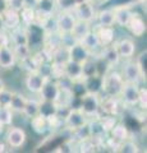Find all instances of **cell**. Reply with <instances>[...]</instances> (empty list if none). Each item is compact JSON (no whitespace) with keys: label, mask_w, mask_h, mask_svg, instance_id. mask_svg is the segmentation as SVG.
Listing matches in <instances>:
<instances>
[{"label":"cell","mask_w":147,"mask_h":153,"mask_svg":"<svg viewBox=\"0 0 147 153\" xmlns=\"http://www.w3.org/2000/svg\"><path fill=\"white\" fill-rule=\"evenodd\" d=\"M123 84H124V79H123V76L119 71L109 69L102 75V92L101 93L106 96L119 97Z\"/></svg>","instance_id":"1"},{"label":"cell","mask_w":147,"mask_h":153,"mask_svg":"<svg viewBox=\"0 0 147 153\" xmlns=\"http://www.w3.org/2000/svg\"><path fill=\"white\" fill-rule=\"evenodd\" d=\"M79 100L78 107L82 110L83 114L87 117H96L100 116V103H101V94L100 93H92V92H84Z\"/></svg>","instance_id":"2"},{"label":"cell","mask_w":147,"mask_h":153,"mask_svg":"<svg viewBox=\"0 0 147 153\" xmlns=\"http://www.w3.org/2000/svg\"><path fill=\"white\" fill-rule=\"evenodd\" d=\"M88 119L90 117H87L79 107H69L68 112L63 117V124L65 129H68L70 131H75L81 128L86 126Z\"/></svg>","instance_id":"3"},{"label":"cell","mask_w":147,"mask_h":153,"mask_svg":"<svg viewBox=\"0 0 147 153\" xmlns=\"http://www.w3.org/2000/svg\"><path fill=\"white\" fill-rule=\"evenodd\" d=\"M75 22H77V18L69 10H59V13L54 16L55 31L59 35H70Z\"/></svg>","instance_id":"4"},{"label":"cell","mask_w":147,"mask_h":153,"mask_svg":"<svg viewBox=\"0 0 147 153\" xmlns=\"http://www.w3.org/2000/svg\"><path fill=\"white\" fill-rule=\"evenodd\" d=\"M40 100L42 101H50V102H55L59 103L63 98V91H61L60 85L58 84L55 79L47 76L46 82L42 85V88L40 91Z\"/></svg>","instance_id":"5"},{"label":"cell","mask_w":147,"mask_h":153,"mask_svg":"<svg viewBox=\"0 0 147 153\" xmlns=\"http://www.w3.org/2000/svg\"><path fill=\"white\" fill-rule=\"evenodd\" d=\"M72 13L78 21H84L92 23L96 18V9H95V4L88 1V0H79L74 5Z\"/></svg>","instance_id":"6"},{"label":"cell","mask_w":147,"mask_h":153,"mask_svg":"<svg viewBox=\"0 0 147 153\" xmlns=\"http://www.w3.org/2000/svg\"><path fill=\"white\" fill-rule=\"evenodd\" d=\"M140 85L138 83H131V82H124L123 88L120 91L119 98L123 105L129 107H134L138 103V97H140Z\"/></svg>","instance_id":"7"},{"label":"cell","mask_w":147,"mask_h":153,"mask_svg":"<svg viewBox=\"0 0 147 153\" xmlns=\"http://www.w3.org/2000/svg\"><path fill=\"white\" fill-rule=\"evenodd\" d=\"M47 76L42 74L40 70H30L25 78V87L30 93L32 94H39L42 88V85L46 82Z\"/></svg>","instance_id":"8"},{"label":"cell","mask_w":147,"mask_h":153,"mask_svg":"<svg viewBox=\"0 0 147 153\" xmlns=\"http://www.w3.org/2000/svg\"><path fill=\"white\" fill-rule=\"evenodd\" d=\"M27 134L23 128L19 126H9L5 133V143L10 148H22L26 144Z\"/></svg>","instance_id":"9"},{"label":"cell","mask_w":147,"mask_h":153,"mask_svg":"<svg viewBox=\"0 0 147 153\" xmlns=\"http://www.w3.org/2000/svg\"><path fill=\"white\" fill-rule=\"evenodd\" d=\"M98 59L107 66V69L115 68L116 65H119L120 60H122L114 44L107 45V46H102L100 54H98Z\"/></svg>","instance_id":"10"},{"label":"cell","mask_w":147,"mask_h":153,"mask_svg":"<svg viewBox=\"0 0 147 153\" xmlns=\"http://www.w3.org/2000/svg\"><path fill=\"white\" fill-rule=\"evenodd\" d=\"M122 108V101L119 97H114V96H106L101 97L100 103V112L101 115H114L118 116Z\"/></svg>","instance_id":"11"},{"label":"cell","mask_w":147,"mask_h":153,"mask_svg":"<svg viewBox=\"0 0 147 153\" xmlns=\"http://www.w3.org/2000/svg\"><path fill=\"white\" fill-rule=\"evenodd\" d=\"M17 64V57L14 55L13 47L9 44H0V69L9 70Z\"/></svg>","instance_id":"12"},{"label":"cell","mask_w":147,"mask_h":153,"mask_svg":"<svg viewBox=\"0 0 147 153\" xmlns=\"http://www.w3.org/2000/svg\"><path fill=\"white\" fill-rule=\"evenodd\" d=\"M122 76L124 79V82H131V83H138L141 80H143V76H142L141 71L137 66L136 61L134 60H131L128 59L127 63L123 65V69H122Z\"/></svg>","instance_id":"13"},{"label":"cell","mask_w":147,"mask_h":153,"mask_svg":"<svg viewBox=\"0 0 147 153\" xmlns=\"http://www.w3.org/2000/svg\"><path fill=\"white\" fill-rule=\"evenodd\" d=\"M68 52H69L70 60L78 61L81 64H83L90 57H92L91 52L86 49V46H84L82 42H78V41H74L72 45L68 46Z\"/></svg>","instance_id":"14"},{"label":"cell","mask_w":147,"mask_h":153,"mask_svg":"<svg viewBox=\"0 0 147 153\" xmlns=\"http://www.w3.org/2000/svg\"><path fill=\"white\" fill-rule=\"evenodd\" d=\"M114 12V19H115V25L119 27H125L129 22V19L133 16V10L132 7L128 4H120V5H115L113 8Z\"/></svg>","instance_id":"15"},{"label":"cell","mask_w":147,"mask_h":153,"mask_svg":"<svg viewBox=\"0 0 147 153\" xmlns=\"http://www.w3.org/2000/svg\"><path fill=\"white\" fill-rule=\"evenodd\" d=\"M114 45L116 47V51L119 54L120 59H132L136 54V44L131 38H122L114 42Z\"/></svg>","instance_id":"16"},{"label":"cell","mask_w":147,"mask_h":153,"mask_svg":"<svg viewBox=\"0 0 147 153\" xmlns=\"http://www.w3.org/2000/svg\"><path fill=\"white\" fill-rule=\"evenodd\" d=\"M63 74L70 79L72 82L83 79V71H82V64L74 60H68L63 64Z\"/></svg>","instance_id":"17"},{"label":"cell","mask_w":147,"mask_h":153,"mask_svg":"<svg viewBox=\"0 0 147 153\" xmlns=\"http://www.w3.org/2000/svg\"><path fill=\"white\" fill-rule=\"evenodd\" d=\"M1 17H3L4 25H5V28L8 31H10V30H13V28H17V27L22 26L19 10H17V9H14V8L8 7L5 10L1 13Z\"/></svg>","instance_id":"18"},{"label":"cell","mask_w":147,"mask_h":153,"mask_svg":"<svg viewBox=\"0 0 147 153\" xmlns=\"http://www.w3.org/2000/svg\"><path fill=\"white\" fill-rule=\"evenodd\" d=\"M125 28H128V31L134 37H142V36H145V33H146V23L143 21V18L138 16L137 13H133V16L129 19V22H128Z\"/></svg>","instance_id":"19"},{"label":"cell","mask_w":147,"mask_h":153,"mask_svg":"<svg viewBox=\"0 0 147 153\" xmlns=\"http://www.w3.org/2000/svg\"><path fill=\"white\" fill-rule=\"evenodd\" d=\"M92 28H93L92 23L84 22V21H78V19H77V22H75L72 32H70V37L73 38V41L81 42L90 32L92 31Z\"/></svg>","instance_id":"20"},{"label":"cell","mask_w":147,"mask_h":153,"mask_svg":"<svg viewBox=\"0 0 147 153\" xmlns=\"http://www.w3.org/2000/svg\"><path fill=\"white\" fill-rule=\"evenodd\" d=\"M8 40H9L10 46L28 44L27 28L25 26H19L17 28H13V30H10L9 33H8Z\"/></svg>","instance_id":"21"},{"label":"cell","mask_w":147,"mask_h":153,"mask_svg":"<svg viewBox=\"0 0 147 153\" xmlns=\"http://www.w3.org/2000/svg\"><path fill=\"white\" fill-rule=\"evenodd\" d=\"M82 44L86 46V49L91 52V55L92 57L93 56H97L98 57V54H100V51H101V44H100V41H98V38H97V35H96V32H95V30L92 28V31L88 33V35L83 38L82 41Z\"/></svg>","instance_id":"22"},{"label":"cell","mask_w":147,"mask_h":153,"mask_svg":"<svg viewBox=\"0 0 147 153\" xmlns=\"http://www.w3.org/2000/svg\"><path fill=\"white\" fill-rule=\"evenodd\" d=\"M97 35V38L100 41L101 46H107L115 42V31L114 27H98L96 26L93 28Z\"/></svg>","instance_id":"23"},{"label":"cell","mask_w":147,"mask_h":153,"mask_svg":"<svg viewBox=\"0 0 147 153\" xmlns=\"http://www.w3.org/2000/svg\"><path fill=\"white\" fill-rule=\"evenodd\" d=\"M109 134H110V139H113L115 143H118V144L125 139H129V137H131V131H129V129H128V126L119 121L110 129Z\"/></svg>","instance_id":"24"},{"label":"cell","mask_w":147,"mask_h":153,"mask_svg":"<svg viewBox=\"0 0 147 153\" xmlns=\"http://www.w3.org/2000/svg\"><path fill=\"white\" fill-rule=\"evenodd\" d=\"M95 22L97 23L98 27H114L115 26V19H114L113 8L102 9V10L96 12Z\"/></svg>","instance_id":"25"},{"label":"cell","mask_w":147,"mask_h":153,"mask_svg":"<svg viewBox=\"0 0 147 153\" xmlns=\"http://www.w3.org/2000/svg\"><path fill=\"white\" fill-rule=\"evenodd\" d=\"M102 75L104 74H95L87 78H83V84L86 88V92L100 93L102 92Z\"/></svg>","instance_id":"26"},{"label":"cell","mask_w":147,"mask_h":153,"mask_svg":"<svg viewBox=\"0 0 147 153\" xmlns=\"http://www.w3.org/2000/svg\"><path fill=\"white\" fill-rule=\"evenodd\" d=\"M59 114V105L55 102H50V101H42L40 100V112L39 115L44 116L46 119L58 116Z\"/></svg>","instance_id":"27"},{"label":"cell","mask_w":147,"mask_h":153,"mask_svg":"<svg viewBox=\"0 0 147 153\" xmlns=\"http://www.w3.org/2000/svg\"><path fill=\"white\" fill-rule=\"evenodd\" d=\"M26 101H27V97L25 94H22L19 92H13L10 103H9V108L16 114H22L23 108L26 106Z\"/></svg>","instance_id":"28"},{"label":"cell","mask_w":147,"mask_h":153,"mask_svg":"<svg viewBox=\"0 0 147 153\" xmlns=\"http://www.w3.org/2000/svg\"><path fill=\"white\" fill-rule=\"evenodd\" d=\"M21 22H22V26L28 27V26H32L36 23V10H35V7H23L21 10Z\"/></svg>","instance_id":"29"},{"label":"cell","mask_w":147,"mask_h":153,"mask_svg":"<svg viewBox=\"0 0 147 153\" xmlns=\"http://www.w3.org/2000/svg\"><path fill=\"white\" fill-rule=\"evenodd\" d=\"M40 112V98H27L26 106L23 108L22 115H25L26 117H28L31 120L32 117H35L36 115H39Z\"/></svg>","instance_id":"30"},{"label":"cell","mask_w":147,"mask_h":153,"mask_svg":"<svg viewBox=\"0 0 147 153\" xmlns=\"http://www.w3.org/2000/svg\"><path fill=\"white\" fill-rule=\"evenodd\" d=\"M31 126L37 134H40V135L45 134L50 129L49 120H47L46 117L41 116V115H36L35 117L31 119Z\"/></svg>","instance_id":"31"},{"label":"cell","mask_w":147,"mask_h":153,"mask_svg":"<svg viewBox=\"0 0 147 153\" xmlns=\"http://www.w3.org/2000/svg\"><path fill=\"white\" fill-rule=\"evenodd\" d=\"M13 47V51H14V55L17 57V61H23L28 60L32 55V49L30 47L28 44H25V45H14L12 46Z\"/></svg>","instance_id":"32"},{"label":"cell","mask_w":147,"mask_h":153,"mask_svg":"<svg viewBox=\"0 0 147 153\" xmlns=\"http://www.w3.org/2000/svg\"><path fill=\"white\" fill-rule=\"evenodd\" d=\"M115 152H122V153H138L140 152V147H138V144H137L134 140H132L131 138H129V139H125V140L120 142L119 144H118Z\"/></svg>","instance_id":"33"},{"label":"cell","mask_w":147,"mask_h":153,"mask_svg":"<svg viewBox=\"0 0 147 153\" xmlns=\"http://www.w3.org/2000/svg\"><path fill=\"white\" fill-rule=\"evenodd\" d=\"M14 112L8 106H0V124L3 126H10L13 123Z\"/></svg>","instance_id":"34"},{"label":"cell","mask_w":147,"mask_h":153,"mask_svg":"<svg viewBox=\"0 0 147 153\" xmlns=\"http://www.w3.org/2000/svg\"><path fill=\"white\" fill-rule=\"evenodd\" d=\"M134 61H136L137 66H138L141 74H142V76H143V79H146V73H147V66H146L147 65V51L146 50L142 51L141 54L134 59Z\"/></svg>","instance_id":"35"},{"label":"cell","mask_w":147,"mask_h":153,"mask_svg":"<svg viewBox=\"0 0 147 153\" xmlns=\"http://www.w3.org/2000/svg\"><path fill=\"white\" fill-rule=\"evenodd\" d=\"M77 1H79V0H55L56 8H58L59 10H69V12L73 10V8L75 4H77Z\"/></svg>","instance_id":"36"},{"label":"cell","mask_w":147,"mask_h":153,"mask_svg":"<svg viewBox=\"0 0 147 153\" xmlns=\"http://www.w3.org/2000/svg\"><path fill=\"white\" fill-rule=\"evenodd\" d=\"M12 96H13V92L9 91L8 88L4 87L3 89H0V106H8L9 107Z\"/></svg>","instance_id":"37"},{"label":"cell","mask_w":147,"mask_h":153,"mask_svg":"<svg viewBox=\"0 0 147 153\" xmlns=\"http://www.w3.org/2000/svg\"><path fill=\"white\" fill-rule=\"evenodd\" d=\"M137 106H138L142 111H145L146 107H147V89H146V87L140 88V97H138V103H137Z\"/></svg>","instance_id":"38"},{"label":"cell","mask_w":147,"mask_h":153,"mask_svg":"<svg viewBox=\"0 0 147 153\" xmlns=\"http://www.w3.org/2000/svg\"><path fill=\"white\" fill-rule=\"evenodd\" d=\"M9 7V3H8V0H0V14H1L5 9Z\"/></svg>","instance_id":"39"},{"label":"cell","mask_w":147,"mask_h":153,"mask_svg":"<svg viewBox=\"0 0 147 153\" xmlns=\"http://www.w3.org/2000/svg\"><path fill=\"white\" fill-rule=\"evenodd\" d=\"M7 28H5V25H4V21H3V17L1 14H0V35H1L3 32H5Z\"/></svg>","instance_id":"40"},{"label":"cell","mask_w":147,"mask_h":153,"mask_svg":"<svg viewBox=\"0 0 147 153\" xmlns=\"http://www.w3.org/2000/svg\"><path fill=\"white\" fill-rule=\"evenodd\" d=\"M7 151V143L0 142V153H4Z\"/></svg>","instance_id":"41"},{"label":"cell","mask_w":147,"mask_h":153,"mask_svg":"<svg viewBox=\"0 0 147 153\" xmlns=\"http://www.w3.org/2000/svg\"><path fill=\"white\" fill-rule=\"evenodd\" d=\"M4 87H5V85H4V82H3V79L0 78V89H3Z\"/></svg>","instance_id":"42"},{"label":"cell","mask_w":147,"mask_h":153,"mask_svg":"<svg viewBox=\"0 0 147 153\" xmlns=\"http://www.w3.org/2000/svg\"><path fill=\"white\" fill-rule=\"evenodd\" d=\"M88 1H91V3H98V1H101V0H88Z\"/></svg>","instance_id":"43"},{"label":"cell","mask_w":147,"mask_h":153,"mask_svg":"<svg viewBox=\"0 0 147 153\" xmlns=\"http://www.w3.org/2000/svg\"><path fill=\"white\" fill-rule=\"evenodd\" d=\"M36 1H39V0H36Z\"/></svg>","instance_id":"44"}]
</instances>
